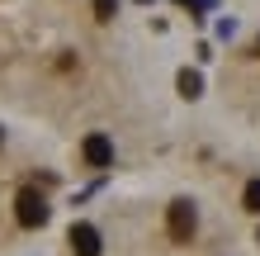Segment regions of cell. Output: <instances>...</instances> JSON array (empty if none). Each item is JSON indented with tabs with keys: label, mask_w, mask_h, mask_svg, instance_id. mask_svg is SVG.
<instances>
[{
	"label": "cell",
	"mask_w": 260,
	"mask_h": 256,
	"mask_svg": "<svg viewBox=\"0 0 260 256\" xmlns=\"http://www.w3.org/2000/svg\"><path fill=\"white\" fill-rule=\"evenodd\" d=\"M166 223H171V237H175V242H189L194 228H199V214H194V204H189V200H175V204H171V218H166Z\"/></svg>",
	"instance_id": "obj_2"
},
{
	"label": "cell",
	"mask_w": 260,
	"mask_h": 256,
	"mask_svg": "<svg viewBox=\"0 0 260 256\" xmlns=\"http://www.w3.org/2000/svg\"><path fill=\"white\" fill-rule=\"evenodd\" d=\"M199 86H204V81H199V71H180V95H185V100L199 95Z\"/></svg>",
	"instance_id": "obj_5"
},
{
	"label": "cell",
	"mask_w": 260,
	"mask_h": 256,
	"mask_svg": "<svg viewBox=\"0 0 260 256\" xmlns=\"http://www.w3.org/2000/svg\"><path fill=\"white\" fill-rule=\"evenodd\" d=\"M255 242H260V237H255Z\"/></svg>",
	"instance_id": "obj_9"
},
{
	"label": "cell",
	"mask_w": 260,
	"mask_h": 256,
	"mask_svg": "<svg viewBox=\"0 0 260 256\" xmlns=\"http://www.w3.org/2000/svg\"><path fill=\"white\" fill-rule=\"evenodd\" d=\"M114 10H118V0H95V19H114Z\"/></svg>",
	"instance_id": "obj_7"
},
{
	"label": "cell",
	"mask_w": 260,
	"mask_h": 256,
	"mask_svg": "<svg viewBox=\"0 0 260 256\" xmlns=\"http://www.w3.org/2000/svg\"><path fill=\"white\" fill-rule=\"evenodd\" d=\"M241 204H246L251 214H260V180H251V185L241 190Z\"/></svg>",
	"instance_id": "obj_6"
},
{
	"label": "cell",
	"mask_w": 260,
	"mask_h": 256,
	"mask_svg": "<svg viewBox=\"0 0 260 256\" xmlns=\"http://www.w3.org/2000/svg\"><path fill=\"white\" fill-rule=\"evenodd\" d=\"M67 242H71V251H76V256H100V233L90 228V223H71Z\"/></svg>",
	"instance_id": "obj_4"
},
{
	"label": "cell",
	"mask_w": 260,
	"mask_h": 256,
	"mask_svg": "<svg viewBox=\"0 0 260 256\" xmlns=\"http://www.w3.org/2000/svg\"><path fill=\"white\" fill-rule=\"evenodd\" d=\"M255 48H260V43H255Z\"/></svg>",
	"instance_id": "obj_8"
},
{
	"label": "cell",
	"mask_w": 260,
	"mask_h": 256,
	"mask_svg": "<svg viewBox=\"0 0 260 256\" xmlns=\"http://www.w3.org/2000/svg\"><path fill=\"white\" fill-rule=\"evenodd\" d=\"M14 214H19L24 228H43V223H48V200H43L38 190H19V200H14Z\"/></svg>",
	"instance_id": "obj_1"
},
{
	"label": "cell",
	"mask_w": 260,
	"mask_h": 256,
	"mask_svg": "<svg viewBox=\"0 0 260 256\" xmlns=\"http://www.w3.org/2000/svg\"><path fill=\"white\" fill-rule=\"evenodd\" d=\"M81 157H85V166L104 171V166H114V143L104 138V133H90V138L81 143Z\"/></svg>",
	"instance_id": "obj_3"
}]
</instances>
